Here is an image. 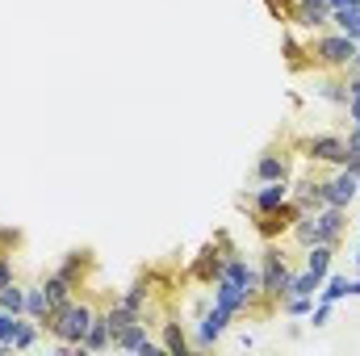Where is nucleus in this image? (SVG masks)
Segmentation results:
<instances>
[{
    "label": "nucleus",
    "mask_w": 360,
    "mask_h": 356,
    "mask_svg": "<svg viewBox=\"0 0 360 356\" xmlns=\"http://www.w3.org/2000/svg\"><path fill=\"white\" fill-rule=\"evenodd\" d=\"M331 30H340V34H348L352 42H360V4H348V8H340V13H331Z\"/></svg>",
    "instance_id": "a211bd4d"
},
{
    "label": "nucleus",
    "mask_w": 360,
    "mask_h": 356,
    "mask_svg": "<svg viewBox=\"0 0 360 356\" xmlns=\"http://www.w3.org/2000/svg\"><path fill=\"white\" fill-rule=\"evenodd\" d=\"M289 177V160L281 155V151H264L260 160H256V180L264 184V180H285Z\"/></svg>",
    "instance_id": "2eb2a0df"
},
{
    "label": "nucleus",
    "mask_w": 360,
    "mask_h": 356,
    "mask_svg": "<svg viewBox=\"0 0 360 356\" xmlns=\"http://www.w3.org/2000/svg\"><path fill=\"white\" fill-rule=\"evenodd\" d=\"M344 109H348V117H352V126H360V96H352V101H348Z\"/></svg>",
    "instance_id": "c756f323"
},
{
    "label": "nucleus",
    "mask_w": 360,
    "mask_h": 356,
    "mask_svg": "<svg viewBox=\"0 0 360 356\" xmlns=\"http://www.w3.org/2000/svg\"><path fill=\"white\" fill-rule=\"evenodd\" d=\"M319 96L344 109V105L352 101V92H348V76H344V80H335V76H327V80H319Z\"/></svg>",
    "instance_id": "aec40b11"
},
{
    "label": "nucleus",
    "mask_w": 360,
    "mask_h": 356,
    "mask_svg": "<svg viewBox=\"0 0 360 356\" xmlns=\"http://www.w3.org/2000/svg\"><path fill=\"white\" fill-rule=\"evenodd\" d=\"M314 302H319V298H297V293H289V298L281 302V310H285L289 319H306V314L314 310Z\"/></svg>",
    "instance_id": "bb28decb"
},
{
    "label": "nucleus",
    "mask_w": 360,
    "mask_h": 356,
    "mask_svg": "<svg viewBox=\"0 0 360 356\" xmlns=\"http://www.w3.org/2000/svg\"><path fill=\"white\" fill-rule=\"evenodd\" d=\"M356 197H360V189H356Z\"/></svg>",
    "instance_id": "c9c22d12"
},
{
    "label": "nucleus",
    "mask_w": 360,
    "mask_h": 356,
    "mask_svg": "<svg viewBox=\"0 0 360 356\" xmlns=\"http://www.w3.org/2000/svg\"><path fill=\"white\" fill-rule=\"evenodd\" d=\"M310 227H314V243H327L335 248L344 239V227H348V210L340 205H323V210H310ZM310 243V248H314Z\"/></svg>",
    "instance_id": "0eeeda50"
},
{
    "label": "nucleus",
    "mask_w": 360,
    "mask_h": 356,
    "mask_svg": "<svg viewBox=\"0 0 360 356\" xmlns=\"http://www.w3.org/2000/svg\"><path fill=\"white\" fill-rule=\"evenodd\" d=\"M356 189H360V177H352L348 168H335V177L323 180V193H327V205H340L348 210L356 201Z\"/></svg>",
    "instance_id": "1a4fd4ad"
},
{
    "label": "nucleus",
    "mask_w": 360,
    "mask_h": 356,
    "mask_svg": "<svg viewBox=\"0 0 360 356\" xmlns=\"http://www.w3.org/2000/svg\"><path fill=\"white\" fill-rule=\"evenodd\" d=\"M319 285H323V281H319V276H310V272L302 268V272H293L289 293H297V298H319ZM289 293H285V298H289Z\"/></svg>",
    "instance_id": "a878e982"
},
{
    "label": "nucleus",
    "mask_w": 360,
    "mask_h": 356,
    "mask_svg": "<svg viewBox=\"0 0 360 356\" xmlns=\"http://www.w3.org/2000/svg\"><path fill=\"white\" fill-rule=\"evenodd\" d=\"M89 268H92V252L84 248V252H68V260L59 265V272H68V276H72V281L80 285V276H84Z\"/></svg>",
    "instance_id": "b1692460"
},
{
    "label": "nucleus",
    "mask_w": 360,
    "mask_h": 356,
    "mask_svg": "<svg viewBox=\"0 0 360 356\" xmlns=\"http://www.w3.org/2000/svg\"><path fill=\"white\" fill-rule=\"evenodd\" d=\"M117 302H122L126 310H134V314H143V310H147V302H151V272H147L143 281H134V285H130V289H126V293H122Z\"/></svg>",
    "instance_id": "dca6fc26"
},
{
    "label": "nucleus",
    "mask_w": 360,
    "mask_h": 356,
    "mask_svg": "<svg viewBox=\"0 0 360 356\" xmlns=\"http://www.w3.org/2000/svg\"><path fill=\"white\" fill-rule=\"evenodd\" d=\"M42 289H46L51 306L59 310L63 302H72V298H76V289H80V285H76V281H72L68 272H59V268H55V272H46V276H42Z\"/></svg>",
    "instance_id": "f8f14e48"
},
{
    "label": "nucleus",
    "mask_w": 360,
    "mask_h": 356,
    "mask_svg": "<svg viewBox=\"0 0 360 356\" xmlns=\"http://www.w3.org/2000/svg\"><path fill=\"white\" fill-rule=\"evenodd\" d=\"M348 147H352V151H360V126H352V134H348Z\"/></svg>",
    "instance_id": "2f4dec72"
},
{
    "label": "nucleus",
    "mask_w": 360,
    "mask_h": 356,
    "mask_svg": "<svg viewBox=\"0 0 360 356\" xmlns=\"http://www.w3.org/2000/svg\"><path fill=\"white\" fill-rule=\"evenodd\" d=\"M281 46H285V59H289V68H293V72H306V68H310V59H306L310 51H306L293 34H285V38H281Z\"/></svg>",
    "instance_id": "393cba45"
},
{
    "label": "nucleus",
    "mask_w": 360,
    "mask_h": 356,
    "mask_svg": "<svg viewBox=\"0 0 360 356\" xmlns=\"http://www.w3.org/2000/svg\"><path fill=\"white\" fill-rule=\"evenodd\" d=\"M344 76H360V46H356V55H352V63H348V72Z\"/></svg>",
    "instance_id": "7c9ffc66"
},
{
    "label": "nucleus",
    "mask_w": 360,
    "mask_h": 356,
    "mask_svg": "<svg viewBox=\"0 0 360 356\" xmlns=\"http://www.w3.org/2000/svg\"><path fill=\"white\" fill-rule=\"evenodd\" d=\"M231 323H235V319H231L222 306H214V302H210V310H205L201 319H193V336H188V344H193L197 352H210V348L231 331Z\"/></svg>",
    "instance_id": "39448f33"
},
{
    "label": "nucleus",
    "mask_w": 360,
    "mask_h": 356,
    "mask_svg": "<svg viewBox=\"0 0 360 356\" xmlns=\"http://www.w3.org/2000/svg\"><path fill=\"white\" fill-rule=\"evenodd\" d=\"M210 293H214V306H222V310H226L231 319H239V314H248V310H252L248 293H243V289H239V285H235L231 276H218Z\"/></svg>",
    "instance_id": "9d476101"
},
{
    "label": "nucleus",
    "mask_w": 360,
    "mask_h": 356,
    "mask_svg": "<svg viewBox=\"0 0 360 356\" xmlns=\"http://www.w3.org/2000/svg\"><path fill=\"white\" fill-rule=\"evenodd\" d=\"M356 268H360V248H356Z\"/></svg>",
    "instance_id": "f704fd0d"
},
{
    "label": "nucleus",
    "mask_w": 360,
    "mask_h": 356,
    "mask_svg": "<svg viewBox=\"0 0 360 356\" xmlns=\"http://www.w3.org/2000/svg\"><path fill=\"white\" fill-rule=\"evenodd\" d=\"M331 260H335V248H327V243H314V248H306V272L310 276H327L331 272Z\"/></svg>",
    "instance_id": "f3484780"
},
{
    "label": "nucleus",
    "mask_w": 360,
    "mask_h": 356,
    "mask_svg": "<svg viewBox=\"0 0 360 356\" xmlns=\"http://www.w3.org/2000/svg\"><path fill=\"white\" fill-rule=\"evenodd\" d=\"M55 314V306H51V298H46V289L42 285H25V319H34V323H42L46 327V319Z\"/></svg>",
    "instance_id": "ddd939ff"
},
{
    "label": "nucleus",
    "mask_w": 360,
    "mask_h": 356,
    "mask_svg": "<svg viewBox=\"0 0 360 356\" xmlns=\"http://www.w3.org/2000/svg\"><path fill=\"white\" fill-rule=\"evenodd\" d=\"M289 193H293L289 177L285 180H264V184L252 193V210H256V214H276V210L289 201Z\"/></svg>",
    "instance_id": "9b49d317"
},
{
    "label": "nucleus",
    "mask_w": 360,
    "mask_h": 356,
    "mask_svg": "<svg viewBox=\"0 0 360 356\" xmlns=\"http://www.w3.org/2000/svg\"><path fill=\"white\" fill-rule=\"evenodd\" d=\"M92 319H96V306L84 302V298H72V302H63V306L46 319L42 331H51V340L59 344V352L72 356V352H80V340H84V331H89Z\"/></svg>",
    "instance_id": "f257e3e1"
},
{
    "label": "nucleus",
    "mask_w": 360,
    "mask_h": 356,
    "mask_svg": "<svg viewBox=\"0 0 360 356\" xmlns=\"http://www.w3.org/2000/svg\"><path fill=\"white\" fill-rule=\"evenodd\" d=\"M348 92H352V96H360V76H348Z\"/></svg>",
    "instance_id": "473e14b6"
},
{
    "label": "nucleus",
    "mask_w": 360,
    "mask_h": 356,
    "mask_svg": "<svg viewBox=\"0 0 360 356\" xmlns=\"http://www.w3.org/2000/svg\"><path fill=\"white\" fill-rule=\"evenodd\" d=\"M38 336H42V323H34V319H25V314H21V323H17V336H13V352H25V348H34V344H38Z\"/></svg>",
    "instance_id": "4be33fe9"
},
{
    "label": "nucleus",
    "mask_w": 360,
    "mask_h": 356,
    "mask_svg": "<svg viewBox=\"0 0 360 356\" xmlns=\"http://www.w3.org/2000/svg\"><path fill=\"white\" fill-rule=\"evenodd\" d=\"M319 298H323V302H331V306H335V302H344V298H348V276H344V272H327V276H323V285H319Z\"/></svg>",
    "instance_id": "6ab92c4d"
},
{
    "label": "nucleus",
    "mask_w": 360,
    "mask_h": 356,
    "mask_svg": "<svg viewBox=\"0 0 360 356\" xmlns=\"http://www.w3.org/2000/svg\"><path fill=\"white\" fill-rule=\"evenodd\" d=\"M0 310H8V314H25V285H17V281L0 285Z\"/></svg>",
    "instance_id": "5701e85b"
},
{
    "label": "nucleus",
    "mask_w": 360,
    "mask_h": 356,
    "mask_svg": "<svg viewBox=\"0 0 360 356\" xmlns=\"http://www.w3.org/2000/svg\"><path fill=\"white\" fill-rule=\"evenodd\" d=\"M80 348H84V352H105V348H113V331H109V323H105V314H101V310H96V319L89 323V331H84Z\"/></svg>",
    "instance_id": "4468645a"
},
{
    "label": "nucleus",
    "mask_w": 360,
    "mask_h": 356,
    "mask_svg": "<svg viewBox=\"0 0 360 356\" xmlns=\"http://www.w3.org/2000/svg\"><path fill=\"white\" fill-rule=\"evenodd\" d=\"M302 151H306V160H314V164L344 168L352 147H348V139H340V134H314V139H306V143H302Z\"/></svg>",
    "instance_id": "423d86ee"
},
{
    "label": "nucleus",
    "mask_w": 360,
    "mask_h": 356,
    "mask_svg": "<svg viewBox=\"0 0 360 356\" xmlns=\"http://www.w3.org/2000/svg\"><path fill=\"white\" fill-rule=\"evenodd\" d=\"M289 25H297V30H306V34L331 30V8H327V0H297V4L289 8Z\"/></svg>",
    "instance_id": "6e6552de"
},
{
    "label": "nucleus",
    "mask_w": 360,
    "mask_h": 356,
    "mask_svg": "<svg viewBox=\"0 0 360 356\" xmlns=\"http://www.w3.org/2000/svg\"><path fill=\"white\" fill-rule=\"evenodd\" d=\"M160 327H164V340H160V344H164V352L184 356L188 348H193V344H188V331H184L180 323H160Z\"/></svg>",
    "instance_id": "412c9836"
},
{
    "label": "nucleus",
    "mask_w": 360,
    "mask_h": 356,
    "mask_svg": "<svg viewBox=\"0 0 360 356\" xmlns=\"http://www.w3.org/2000/svg\"><path fill=\"white\" fill-rule=\"evenodd\" d=\"M356 46L360 42H352L348 34H340V30H323V34H314V42H310V63L323 68V72H348Z\"/></svg>",
    "instance_id": "f03ea898"
},
{
    "label": "nucleus",
    "mask_w": 360,
    "mask_h": 356,
    "mask_svg": "<svg viewBox=\"0 0 360 356\" xmlns=\"http://www.w3.org/2000/svg\"><path fill=\"white\" fill-rule=\"evenodd\" d=\"M348 298H360V276L356 281H348Z\"/></svg>",
    "instance_id": "72a5a7b5"
},
{
    "label": "nucleus",
    "mask_w": 360,
    "mask_h": 356,
    "mask_svg": "<svg viewBox=\"0 0 360 356\" xmlns=\"http://www.w3.org/2000/svg\"><path fill=\"white\" fill-rule=\"evenodd\" d=\"M289 281H293V268H289V260H285V252L269 239L264 252H260V289H264V302L281 306L285 293H289Z\"/></svg>",
    "instance_id": "7ed1b4c3"
},
{
    "label": "nucleus",
    "mask_w": 360,
    "mask_h": 356,
    "mask_svg": "<svg viewBox=\"0 0 360 356\" xmlns=\"http://www.w3.org/2000/svg\"><path fill=\"white\" fill-rule=\"evenodd\" d=\"M331 310H335V306H331V302H323V298H319V302H314V310H310V314H306V319H310V323H314V327H327V323H331Z\"/></svg>",
    "instance_id": "cd10ccee"
},
{
    "label": "nucleus",
    "mask_w": 360,
    "mask_h": 356,
    "mask_svg": "<svg viewBox=\"0 0 360 356\" xmlns=\"http://www.w3.org/2000/svg\"><path fill=\"white\" fill-rule=\"evenodd\" d=\"M226 248H231V239L218 231V235L193 256V265H188V281H197V285H214L218 272H222V260H226Z\"/></svg>",
    "instance_id": "20e7f679"
},
{
    "label": "nucleus",
    "mask_w": 360,
    "mask_h": 356,
    "mask_svg": "<svg viewBox=\"0 0 360 356\" xmlns=\"http://www.w3.org/2000/svg\"><path fill=\"white\" fill-rule=\"evenodd\" d=\"M8 281H17V272H13V256H0V285H8Z\"/></svg>",
    "instance_id": "c85d7f7f"
}]
</instances>
